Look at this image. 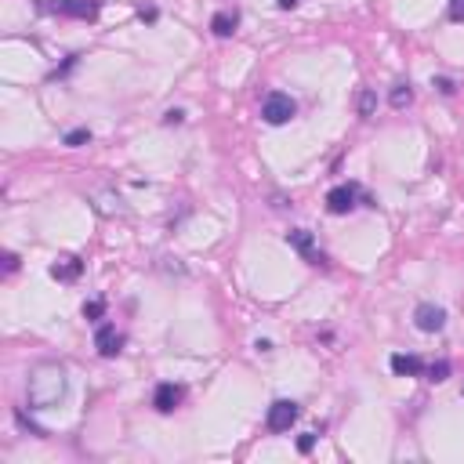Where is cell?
<instances>
[{"label":"cell","mask_w":464,"mask_h":464,"mask_svg":"<svg viewBox=\"0 0 464 464\" xmlns=\"http://www.w3.org/2000/svg\"><path fill=\"white\" fill-rule=\"evenodd\" d=\"M26 395H29V406L33 410L58 406L62 399H66V366L62 363H37L33 370H29Z\"/></svg>","instance_id":"6da1fadb"},{"label":"cell","mask_w":464,"mask_h":464,"mask_svg":"<svg viewBox=\"0 0 464 464\" xmlns=\"http://www.w3.org/2000/svg\"><path fill=\"white\" fill-rule=\"evenodd\" d=\"M138 19H141V22H156V19H160V11H156V8H141V11H138Z\"/></svg>","instance_id":"ffe728a7"},{"label":"cell","mask_w":464,"mask_h":464,"mask_svg":"<svg viewBox=\"0 0 464 464\" xmlns=\"http://www.w3.org/2000/svg\"><path fill=\"white\" fill-rule=\"evenodd\" d=\"M178 403H182V388H178V385H171V381L156 385V392H153V406H156L160 413H171Z\"/></svg>","instance_id":"ba28073f"},{"label":"cell","mask_w":464,"mask_h":464,"mask_svg":"<svg viewBox=\"0 0 464 464\" xmlns=\"http://www.w3.org/2000/svg\"><path fill=\"white\" fill-rule=\"evenodd\" d=\"M102 312H105V301H87L84 305V319H102Z\"/></svg>","instance_id":"e0dca14e"},{"label":"cell","mask_w":464,"mask_h":464,"mask_svg":"<svg viewBox=\"0 0 464 464\" xmlns=\"http://www.w3.org/2000/svg\"><path fill=\"white\" fill-rule=\"evenodd\" d=\"M298 113V105L291 94H283V91H272L265 94V102H261V120L272 123V127H280V123H291V117Z\"/></svg>","instance_id":"7a4b0ae2"},{"label":"cell","mask_w":464,"mask_h":464,"mask_svg":"<svg viewBox=\"0 0 464 464\" xmlns=\"http://www.w3.org/2000/svg\"><path fill=\"white\" fill-rule=\"evenodd\" d=\"M87 141H91V131H87V127H76V131H69V135H66V146H69V149L87 146Z\"/></svg>","instance_id":"9a60e30c"},{"label":"cell","mask_w":464,"mask_h":464,"mask_svg":"<svg viewBox=\"0 0 464 464\" xmlns=\"http://www.w3.org/2000/svg\"><path fill=\"white\" fill-rule=\"evenodd\" d=\"M450 19L454 22H464V0H450Z\"/></svg>","instance_id":"ac0fdd59"},{"label":"cell","mask_w":464,"mask_h":464,"mask_svg":"<svg viewBox=\"0 0 464 464\" xmlns=\"http://www.w3.org/2000/svg\"><path fill=\"white\" fill-rule=\"evenodd\" d=\"M388 102H392V109H406V105L413 102L410 84H395V87H392V94H388Z\"/></svg>","instance_id":"4fadbf2b"},{"label":"cell","mask_w":464,"mask_h":464,"mask_svg":"<svg viewBox=\"0 0 464 464\" xmlns=\"http://www.w3.org/2000/svg\"><path fill=\"white\" fill-rule=\"evenodd\" d=\"M413 323H418V330H424V334H436V330H442L446 327V312L439 309V305H418V312H413Z\"/></svg>","instance_id":"8992f818"},{"label":"cell","mask_w":464,"mask_h":464,"mask_svg":"<svg viewBox=\"0 0 464 464\" xmlns=\"http://www.w3.org/2000/svg\"><path fill=\"white\" fill-rule=\"evenodd\" d=\"M80 272H84V261H80V258H62V261H55V265H51V276H55V280H62V283L76 280Z\"/></svg>","instance_id":"8fae6325"},{"label":"cell","mask_w":464,"mask_h":464,"mask_svg":"<svg viewBox=\"0 0 464 464\" xmlns=\"http://www.w3.org/2000/svg\"><path fill=\"white\" fill-rule=\"evenodd\" d=\"M421 370H424V363L418 356H403V352L392 356V374H399V377H418Z\"/></svg>","instance_id":"30bf717a"},{"label":"cell","mask_w":464,"mask_h":464,"mask_svg":"<svg viewBox=\"0 0 464 464\" xmlns=\"http://www.w3.org/2000/svg\"><path fill=\"white\" fill-rule=\"evenodd\" d=\"M446 377H450V363H431L428 366V381H436V385H439V381H446Z\"/></svg>","instance_id":"2e32d148"},{"label":"cell","mask_w":464,"mask_h":464,"mask_svg":"<svg viewBox=\"0 0 464 464\" xmlns=\"http://www.w3.org/2000/svg\"><path fill=\"white\" fill-rule=\"evenodd\" d=\"M94 348H98V356L105 359H113L117 352L123 348V334L113 327V323H102L98 330H94Z\"/></svg>","instance_id":"277c9868"},{"label":"cell","mask_w":464,"mask_h":464,"mask_svg":"<svg viewBox=\"0 0 464 464\" xmlns=\"http://www.w3.org/2000/svg\"><path fill=\"white\" fill-rule=\"evenodd\" d=\"M236 15H229V11H218L214 19H211V29H214V37H232L236 33Z\"/></svg>","instance_id":"7c38bea8"},{"label":"cell","mask_w":464,"mask_h":464,"mask_svg":"<svg viewBox=\"0 0 464 464\" xmlns=\"http://www.w3.org/2000/svg\"><path fill=\"white\" fill-rule=\"evenodd\" d=\"M298 403H291V399H276V403L268 406V418H265V424L272 428V431H291V424L298 421Z\"/></svg>","instance_id":"3957f363"},{"label":"cell","mask_w":464,"mask_h":464,"mask_svg":"<svg viewBox=\"0 0 464 464\" xmlns=\"http://www.w3.org/2000/svg\"><path fill=\"white\" fill-rule=\"evenodd\" d=\"M51 11L69 15V19H94L98 15V0H55Z\"/></svg>","instance_id":"52a82bcc"},{"label":"cell","mask_w":464,"mask_h":464,"mask_svg":"<svg viewBox=\"0 0 464 464\" xmlns=\"http://www.w3.org/2000/svg\"><path fill=\"white\" fill-rule=\"evenodd\" d=\"M19 268V254H4V272H15Z\"/></svg>","instance_id":"7402d4cb"},{"label":"cell","mask_w":464,"mask_h":464,"mask_svg":"<svg viewBox=\"0 0 464 464\" xmlns=\"http://www.w3.org/2000/svg\"><path fill=\"white\" fill-rule=\"evenodd\" d=\"M286 243H291L298 254H305L309 261H323V258H316V236L309 232V229H294V232H286Z\"/></svg>","instance_id":"9c48e42d"},{"label":"cell","mask_w":464,"mask_h":464,"mask_svg":"<svg viewBox=\"0 0 464 464\" xmlns=\"http://www.w3.org/2000/svg\"><path fill=\"white\" fill-rule=\"evenodd\" d=\"M359 117H374V109H377V94L374 91H359Z\"/></svg>","instance_id":"5bb4252c"},{"label":"cell","mask_w":464,"mask_h":464,"mask_svg":"<svg viewBox=\"0 0 464 464\" xmlns=\"http://www.w3.org/2000/svg\"><path fill=\"white\" fill-rule=\"evenodd\" d=\"M312 446H316V436H312V431L298 439V450H301V454H312Z\"/></svg>","instance_id":"d6986e66"},{"label":"cell","mask_w":464,"mask_h":464,"mask_svg":"<svg viewBox=\"0 0 464 464\" xmlns=\"http://www.w3.org/2000/svg\"><path fill=\"white\" fill-rule=\"evenodd\" d=\"M436 87H439L442 94H454V80H450V76H439V80H436Z\"/></svg>","instance_id":"44dd1931"},{"label":"cell","mask_w":464,"mask_h":464,"mask_svg":"<svg viewBox=\"0 0 464 464\" xmlns=\"http://www.w3.org/2000/svg\"><path fill=\"white\" fill-rule=\"evenodd\" d=\"M356 196H359V185H338L327 193V211L330 214H348L356 207Z\"/></svg>","instance_id":"5b68a950"},{"label":"cell","mask_w":464,"mask_h":464,"mask_svg":"<svg viewBox=\"0 0 464 464\" xmlns=\"http://www.w3.org/2000/svg\"><path fill=\"white\" fill-rule=\"evenodd\" d=\"M276 4H280L283 11H291V8H298V0H276Z\"/></svg>","instance_id":"cb8c5ba5"},{"label":"cell","mask_w":464,"mask_h":464,"mask_svg":"<svg viewBox=\"0 0 464 464\" xmlns=\"http://www.w3.org/2000/svg\"><path fill=\"white\" fill-rule=\"evenodd\" d=\"M164 123H182V109H171V113L164 117Z\"/></svg>","instance_id":"603a6c76"}]
</instances>
